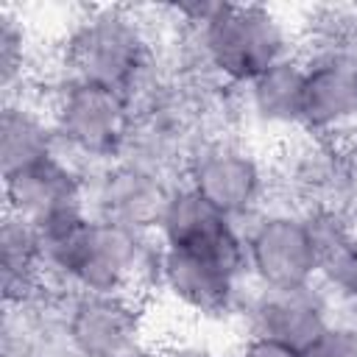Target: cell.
Returning <instances> with one entry per match:
<instances>
[{
	"label": "cell",
	"mask_w": 357,
	"mask_h": 357,
	"mask_svg": "<svg viewBox=\"0 0 357 357\" xmlns=\"http://www.w3.org/2000/svg\"><path fill=\"white\" fill-rule=\"evenodd\" d=\"M39 231L45 276H56L75 293L137 296L159 284L162 243L153 231L131 229L92 212L50 223Z\"/></svg>",
	"instance_id": "6da1fadb"
},
{
	"label": "cell",
	"mask_w": 357,
	"mask_h": 357,
	"mask_svg": "<svg viewBox=\"0 0 357 357\" xmlns=\"http://www.w3.org/2000/svg\"><path fill=\"white\" fill-rule=\"evenodd\" d=\"M192 31L204 64L234 86L251 84L276 61L293 56L287 25L265 6L212 3L206 20Z\"/></svg>",
	"instance_id": "7a4b0ae2"
},
{
	"label": "cell",
	"mask_w": 357,
	"mask_h": 357,
	"mask_svg": "<svg viewBox=\"0 0 357 357\" xmlns=\"http://www.w3.org/2000/svg\"><path fill=\"white\" fill-rule=\"evenodd\" d=\"M148 64V33L126 8H95L67 36V78L100 84L134 98Z\"/></svg>",
	"instance_id": "3957f363"
},
{
	"label": "cell",
	"mask_w": 357,
	"mask_h": 357,
	"mask_svg": "<svg viewBox=\"0 0 357 357\" xmlns=\"http://www.w3.org/2000/svg\"><path fill=\"white\" fill-rule=\"evenodd\" d=\"M50 123L59 145H67V151L112 162L123 153L131 137V98L100 84L67 78L53 95Z\"/></svg>",
	"instance_id": "277c9868"
},
{
	"label": "cell",
	"mask_w": 357,
	"mask_h": 357,
	"mask_svg": "<svg viewBox=\"0 0 357 357\" xmlns=\"http://www.w3.org/2000/svg\"><path fill=\"white\" fill-rule=\"evenodd\" d=\"M245 237L248 273L259 287L293 290L315 284L318 245L310 212L271 209L254 218Z\"/></svg>",
	"instance_id": "5b68a950"
},
{
	"label": "cell",
	"mask_w": 357,
	"mask_h": 357,
	"mask_svg": "<svg viewBox=\"0 0 357 357\" xmlns=\"http://www.w3.org/2000/svg\"><path fill=\"white\" fill-rule=\"evenodd\" d=\"M187 187L209 201L231 220L251 218L265 198V170L259 159L229 139H212L198 145L187 156Z\"/></svg>",
	"instance_id": "8992f818"
},
{
	"label": "cell",
	"mask_w": 357,
	"mask_h": 357,
	"mask_svg": "<svg viewBox=\"0 0 357 357\" xmlns=\"http://www.w3.org/2000/svg\"><path fill=\"white\" fill-rule=\"evenodd\" d=\"M156 237L165 248L215 259L240 276L248 273L245 237L237 229V220L215 209L187 184L173 187L162 220L156 226Z\"/></svg>",
	"instance_id": "52a82bcc"
},
{
	"label": "cell",
	"mask_w": 357,
	"mask_h": 357,
	"mask_svg": "<svg viewBox=\"0 0 357 357\" xmlns=\"http://www.w3.org/2000/svg\"><path fill=\"white\" fill-rule=\"evenodd\" d=\"M3 195L6 212L36 229L89 212V178L59 153L14 176H3Z\"/></svg>",
	"instance_id": "ba28073f"
},
{
	"label": "cell",
	"mask_w": 357,
	"mask_h": 357,
	"mask_svg": "<svg viewBox=\"0 0 357 357\" xmlns=\"http://www.w3.org/2000/svg\"><path fill=\"white\" fill-rule=\"evenodd\" d=\"M173 187L151 162L112 159L89 178V212L156 234Z\"/></svg>",
	"instance_id": "9c48e42d"
},
{
	"label": "cell",
	"mask_w": 357,
	"mask_h": 357,
	"mask_svg": "<svg viewBox=\"0 0 357 357\" xmlns=\"http://www.w3.org/2000/svg\"><path fill=\"white\" fill-rule=\"evenodd\" d=\"M67 343L78 357H139L142 312L137 296L75 293L64 321Z\"/></svg>",
	"instance_id": "30bf717a"
},
{
	"label": "cell",
	"mask_w": 357,
	"mask_h": 357,
	"mask_svg": "<svg viewBox=\"0 0 357 357\" xmlns=\"http://www.w3.org/2000/svg\"><path fill=\"white\" fill-rule=\"evenodd\" d=\"M304 117L301 131L335 139L357 128V50L318 47L304 59Z\"/></svg>",
	"instance_id": "8fae6325"
},
{
	"label": "cell",
	"mask_w": 357,
	"mask_h": 357,
	"mask_svg": "<svg viewBox=\"0 0 357 357\" xmlns=\"http://www.w3.org/2000/svg\"><path fill=\"white\" fill-rule=\"evenodd\" d=\"M245 312L254 337H268L301 354L332 326L326 298L315 284L293 290L259 287V293L248 301Z\"/></svg>",
	"instance_id": "7c38bea8"
},
{
	"label": "cell",
	"mask_w": 357,
	"mask_h": 357,
	"mask_svg": "<svg viewBox=\"0 0 357 357\" xmlns=\"http://www.w3.org/2000/svg\"><path fill=\"white\" fill-rule=\"evenodd\" d=\"M240 273L231 268L187 254V251H173L162 245L159 254V287L178 301L184 310L201 315V318H220L237 304V284Z\"/></svg>",
	"instance_id": "4fadbf2b"
},
{
	"label": "cell",
	"mask_w": 357,
	"mask_h": 357,
	"mask_svg": "<svg viewBox=\"0 0 357 357\" xmlns=\"http://www.w3.org/2000/svg\"><path fill=\"white\" fill-rule=\"evenodd\" d=\"M304 84L307 67L304 59L287 56L245 84V109L248 114L273 128H301L304 117Z\"/></svg>",
	"instance_id": "5bb4252c"
},
{
	"label": "cell",
	"mask_w": 357,
	"mask_h": 357,
	"mask_svg": "<svg viewBox=\"0 0 357 357\" xmlns=\"http://www.w3.org/2000/svg\"><path fill=\"white\" fill-rule=\"evenodd\" d=\"M59 153V137L50 114L36 112L22 98L6 100L0 114V165L3 176L28 170Z\"/></svg>",
	"instance_id": "9a60e30c"
},
{
	"label": "cell",
	"mask_w": 357,
	"mask_h": 357,
	"mask_svg": "<svg viewBox=\"0 0 357 357\" xmlns=\"http://www.w3.org/2000/svg\"><path fill=\"white\" fill-rule=\"evenodd\" d=\"M318 245V279L357 304V226L340 209L310 212Z\"/></svg>",
	"instance_id": "2e32d148"
},
{
	"label": "cell",
	"mask_w": 357,
	"mask_h": 357,
	"mask_svg": "<svg viewBox=\"0 0 357 357\" xmlns=\"http://www.w3.org/2000/svg\"><path fill=\"white\" fill-rule=\"evenodd\" d=\"M0 273H3V293L6 301H28L45 279L42 262V243L33 223L8 215L3 218L0 229Z\"/></svg>",
	"instance_id": "e0dca14e"
},
{
	"label": "cell",
	"mask_w": 357,
	"mask_h": 357,
	"mask_svg": "<svg viewBox=\"0 0 357 357\" xmlns=\"http://www.w3.org/2000/svg\"><path fill=\"white\" fill-rule=\"evenodd\" d=\"M25 64H28L25 28L11 11H3L0 14V81L6 92H11L17 81H22Z\"/></svg>",
	"instance_id": "ac0fdd59"
},
{
	"label": "cell",
	"mask_w": 357,
	"mask_h": 357,
	"mask_svg": "<svg viewBox=\"0 0 357 357\" xmlns=\"http://www.w3.org/2000/svg\"><path fill=\"white\" fill-rule=\"evenodd\" d=\"M304 357H357V329L346 324H332Z\"/></svg>",
	"instance_id": "d6986e66"
},
{
	"label": "cell",
	"mask_w": 357,
	"mask_h": 357,
	"mask_svg": "<svg viewBox=\"0 0 357 357\" xmlns=\"http://www.w3.org/2000/svg\"><path fill=\"white\" fill-rule=\"evenodd\" d=\"M234 357H304L301 351H293V349H287V346H282V343H273V340H268V337H248L243 346H240V351L234 354Z\"/></svg>",
	"instance_id": "ffe728a7"
},
{
	"label": "cell",
	"mask_w": 357,
	"mask_h": 357,
	"mask_svg": "<svg viewBox=\"0 0 357 357\" xmlns=\"http://www.w3.org/2000/svg\"><path fill=\"white\" fill-rule=\"evenodd\" d=\"M162 357H218V354H212V351H206L201 346H176V349L165 351Z\"/></svg>",
	"instance_id": "44dd1931"
},
{
	"label": "cell",
	"mask_w": 357,
	"mask_h": 357,
	"mask_svg": "<svg viewBox=\"0 0 357 357\" xmlns=\"http://www.w3.org/2000/svg\"><path fill=\"white\" fill-rule=\"evenodd\" d=\"M346 153H349V159H351V167H354V176H357V137H354L351 148H346Z\"/></svg>",
	"instance_id": "7402d4cb"
},
{
	"label": "cell",
	"mask_w": 357,
	"mask_h": 357,
	"mask_svg": "<svg viewBox=\"0 0 357 357\" xmlns=\"http://www.w3.org/2000/svg\"><path fill=\"white\" fill-rule=\"evenodd\" d=\"M354 226H357V198H354Z\"/></svg>",
	"instance_id": "603a6c76"
}]
</instances>
